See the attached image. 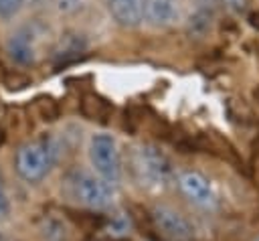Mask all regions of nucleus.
<instances>
[{"mask_svg": "<svg viewBox=\"0 0 259 241\" xmlns=\"http://www.w3.org/2000/svg\"><path fill=\"white\" fill-rule=\"evenodd\" d=\"M57 160V144L53 138H38L26 142L16 152V172L26 182H40Z\"/></svg>", "mask_w": 259, "mask_h": 241, "instance_id": "f257e3e1", "label": "nucleus"}, {"mask_svg": "<svg viewBox=\"0 0 259 241\" xmlns=\"http://www.w3.org/2000/svg\"><path fill=\"white\" fill-rule=\"evenodd\" d=\"M87 156L95 174L103 182L111 186L121 180V156H119L117 142L111 134H105V132L93 134L89 140Z\"/></svg>", "mask_w": 259, "mask_h": 241, "instance_id": "f03ea898", "label": "nucleus"}, {"mask_svg": "<svg viewBox=\"0 0 259 241\" xmlns=\"http://www.w3.org/2000/svg\"><path fill=\"white\" fill-rule=\"evenodd\" d=\"M132 168L142 184L146 186H164L172 178V164L164 152L156 146L142 144L132 152Z\"/></svg>", "mask_w": 259, "mask_h": 241, "instance_id": "7ed1b4c3", "label": "nucleus"}, {"mask_svg": "<svg viewBox=\"0 0 259 241\" xmlns=\"http://www.w3.org/2000/svg\"><path fill=\"white\" fill-rule=\"evenodd\" d=\"M67 184L75 200L89 209H107L113 203V192L107 182L87 170H73L67 176Z\"/></svg>", "mask_w": 259, "mask_h": 241, "instance_id": "20e7f679", "label": "nucleus"}, {"mask_svg": "<svg viewBox=\"0 0 259 241\" xmlns=\"http://www.w3.org/2000/svg\"><path fill=\"white\" fill-rule=\"evenodd\" d=\"M40 36H42V30L36 24L18 26L6 41L8 57L18 65H32L38 59Z\"/></svg>", "mask_w": 259, "mask_h": 241, "instance_id": "39448f33", "label": "nucleus"}, {"mask_svg": "<svg viewBox=\"0 0 259 241\" xmlns=\"http://www.w3.org/2000/svg\"><path fill=\"white\" fill-rule=\"evenodd\" d=\"M150 217H152L156 229H160V233L166 235L172 241H190L192 235H194V229L186 221V217L180 215L172 207L158 205V207L152 209V215Z\"/></svg>", "mask_w": 259, "mask_h": 241, "instance_id": "423d86ee", "label": "nucleus"}, {"mask_svg": "<svg viewBox=\"0 0 259 241\" xmlns=\"http://www.w3.org/2000/svg\"><path fill=\"white\" fill-rule=\"evenodd\" d=\"M176 180H178V188L182 190V194L190 203H194L202 209H214L217 207V194H214V190H212V186L204 174H200L196 170H184L178 174Z\"/></svg>", "mask_w": 259, "mask_h": 241, "instance_id": "0eeeda50", "label": "nucleus"}, {"mask_svg": "<svg viewBox=\"0 0 259 241\" xmlns=\"http://www.w3.org/2000/svg\"><path fill=\"white\" fill-rule=\"evenodd\" d=\"M144 20L154 28H168L180 20L178 0H144Z\"/></svg>", "mask_w": 259, "mask_h": 241, "instance_id": "6e6552de", "label": "nucleus"}, {"mask_svg": "<svg viewBox=\"0 0 259 241\" xmlns=\"http://www.w3.org/2000/svg\"><path fill=\"white\" fill-rule=\"evenodd\" d=\"M111 18L125 28H136L144 20V0H107Z\"/></svg>", "mask_w": 259, "mask_h": 241, "instance_id": "1a4fd4ad", "label": "nucleus"}, {"mask_svg": "<svg viewBox=\"0 0 259 241\" xmlns=\"http://www.w3.org/2000/svg\"><path fill=\"white\" fill-rule=\"evenodd\" d=\"M85 49H87V38H85L83 34H79V32H69V34H65V36L57 43L53 55H55L57 59L69 61V59L79 57Z\"/></svg>", "mask_w": 259, "mask_h": 241, "instance_id": "9d476101", "label": "nucleus"}, {"mask_svg": "<svg viewBox=\"0 0 259 241\" xmlns=\"http://www.w3.org/2000/svg\"><path fill=\"white\" fill-rule=\"evenodd\" d=\"M210 24H212V12L208 8H198V10H194L190 14L186 28H188V34L202 36V34H206V30L210 28Z\"/></svg>", "mask_w": 259, "mask_h": 241, "instance_id": "9b49d317", "label": "nucleus"}, {"mask_svg": "<svg viewBox=\"0 0 259 241\" xmlns=\"http://www.w3.org/2000/svg\"><path fill=\"white\" fill-rule=\"evenodd\" d=\"M40 233H42V237L47 241H65V237H67L65 225L59 219H55V217H45L42 219Z\"/></svg>", "mask_w": 259, "mask_h": 241, "instance_id": "f8f14e48", "label": "nucleus"}, {"mask_svg": "<svg viewBox=\"0 0 259 241\" xmlns=\"http://www.w3.org/2000/svg\"><path fill=\"white\" fill-rule=\"evenodd\" d=\"M26 0H0V18H12Z\"/></svg>", "mask_w": 259, "mask_h": 241, "instance_id": "ddd939ff", "label": "nucleus"}, {"mask_svg": "<svg viewBox=\"0 0 259 241\" xmlns=\"http://www.w3.org/2000/svg\"><path fill=\"white\" fill-rule=\"evenodd\" d=\"M8 215H10V198H8V190H6V184L0 172V219H6Z\"/></svg>", "mask_w": 259, "mask_h": 241, "instance_id": "4468645a", "label": "nucleus"}, {"mask_svg": "<svg viewBox=\"0 0 259 241\" xmlns=\"http://www.w3.org/2000/svg\"><path fill=\"white\" fill-rule=\"evenodd\" d=\"M83 2L85 0H59L57 4H59V10L61 12H75L77 8L83 6Z\"/></svg>", "mask_w": 259, "mask_h": 241, "instance_id": "2eb2a0df", "label": "nucleus"}, {"mask_svg": "<svg viewBox=\"0 0 259 241\" xmlns=\"http://www.w3.org/2000/svg\"><path fill=\"white\" fill-rule=\"evenodd\" d=\"M227 2H229L233 8H243V6H245V0H227Z\"/></svg>", "mask_w": 259, "mask_h": 241, "instance_id": "dca6fc26", "label": "nucleus"}, {"mask_svg": "<svg viewBox=\"0 0 259 241\" xmlns=\"http://www.w3.org/2000/svg\"><path fill=\"white\" fill-rule=\"evenodd\" d=\"M255 99H257V101H259V87H257V89H255Z\"/></svg>", "mask_w": 259, "mask_h": 241, "instance_id": "f3484780", "label": "nucleus"}]
</instances>
